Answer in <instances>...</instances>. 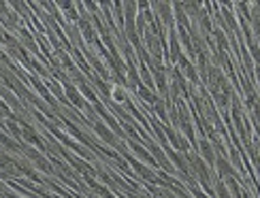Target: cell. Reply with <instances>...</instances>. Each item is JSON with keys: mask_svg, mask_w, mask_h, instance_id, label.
<instances>
[{"mask_svg": "<svg viewBox=\"0 0 260 198\" xmlns=\"http://www.w3.org/2000/svg\"><path fill=\"white\" fill-rule=\"evenodd\" d=\"M96 130H99V135H101V137H103L105 141H109V143L113 141V137H111V135H109V132H107V130H105V126H103V124H99V126H96Z\"/></svg>", "mask_w": 260, "mask_h": 198, "instance_id": "3957f363", "label": "cell"}, {"mask_svg": "<svg viewBox=\"0 0 260 198\" xmlns=\"http://www.w3.org/2000/svg\"><path fill=\"white\" fill-rule=\"evenodd\" d=\"M67 94H69V96H71V98H73V101H75V103H77L79 107L83 105V101H81V98H79V94H77V90H75V87H69V90H67Z\"/></svg>", "mask_w": 260, "mask_h": 198, "instance_id": "7a4b0ae2", "label": "cell"}, {"mask_svg": "<svg viewBox=\"0 0 260 198\" xmlns=\"http://www.w3.org/2000/svg\"><path fill=\"white\" fill-rule=\"evenodd\" d=\"M9 130H11V135H17L19 137V130H17V126L13 122H9Z\"/></svg>", "mask_w": 260, "mask_h": 198, "instance_id": "5b68a950", "label": "cell"}, {"mask_svg": "<svg viewBox=\"0 0 260 198\" xmlns=\"http://www.w3.org/2000/svg\"><path fill=\"white\" fill-rule=\"evenodd\" d=\"M218 190H220V196H222V198H229V192L224 190V185H218Z\"/></svg>", "mask_w": 260, "mask_h": 198, "instance_id": "8992f818", "label": "cell"}, {"mask_svg": "<svg viewBox=\"0 0 260 198\" xmlns=\"http://www.w3.org/2000/svg\"><path fill=\"white\" fill-rule=\"evenodd\" d=\"M111 96H113V101L124 103V101H126V90H124L122 85H113V87H111Z\"/></svg>", "mask_w": 260, "mask_h": 198, "instance_id": "6da1fadb", "label": "cell"}, {"mask_svg": "<svg viewBox=\"0 0 260 198\" xmlns=\"http://www.w3.org/2000/svg\"><path fill=\"white\" fill-rule=\"evenodd\" d=\"M203 153H205V158H207L209 162H213V151L209 147V143H203Z\"/></svg>", "mask_w": 260, "mask_h": 198, "instance_id": "277c9868", "label": "cell"}]
</instances>
